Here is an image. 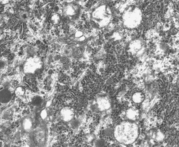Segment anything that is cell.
Masks as SVG:
<instances>
[{
    "mask_svg": "<svg viewBox=\"0 0 179 147\" xmlns=\"http://www.w3.org/2000/svg\"><path fill=\"white\" fill-rule=\"evenodd\" d=\"M140 112L139 110L134 107L128 108L126 111V116L131 121H135L139 118Z\"/></svg>",
    "mask_w": 179,
    "mask_h": 147,
    "instance_id": "cell-9",
    "label": "cell"
},
{
    "mask_svg": "<svg viewBox=\"0 0 179 147\" xmlns=\"http://www.w3.org/2000/svg\"><path fill=\"white\" fill-rule=\"evenodd\" d=\"M71 125L72 126L74 127V128H76L79 126V122L77 120V119H73L71 121Z\"/></svg>",
    "mask_w": 179,
    "mask_h": 147,
    "instance_id": "cell-21",
    "label": "cell"
},
{
    "mask_svg": "<svg viewBox=\"0 0 179 147\" xmlns=\"http://www.w3.org/2000/svg\"><path fill=\"white\" fill-rule=\"evenodd\" d=\"M12 95L11 91L7 89L0 91V102L2 104H7L11 100Z\"/></svg>",
    "mask_w": 179,
    "mask_h": 147,
    "instance_id": "cell-8",
    "label": "cell"
},
{
    "mask_svg": "<svg viewBox=\"0 0 179 147\" xmlns=\"http://www.w3.org/2000/svg\"><path fill=\"white\" fill-rule=\"evenodd\" d=\"M62 18L61 15L57 13H54L50 17V21L53 25H58L61 23Z\"/></svg>",
    "mask_w": 179,
    "mask_h": 147,
    "instance_id": "cell-15",
    "label": "cell"
},
{
    "mask_svg": "<svg viewBox=\"0 0 179 147\" xmlns=\"http://www.w3.org/2000/svg\"><path fill=\"white\" fill-rule=\"evenodd\" d=\"M60 62L62 63L63 64H65L68 63V57L65 55L62 56L60 57Z\"/></svg>",
    "mask_w": 179,
    "mask_h": 147,
    "instance_id": "cell-19",
    "label": "cell"
},
{
    "mask_svg": "<svg viewBox=\"0 0 179 147\" xmlns=\"http://www.w3.org/2000/svg\"><path fill=\"white\" fill-rule=\"evenodd\" d=\"M83 35V32H82L81 31H79V30L76 31L74 34L75 37L77 38H79L80 37H81Z\"/></svg>",
    "mask_w": 179,
    "mask_h": 147,
    "instance_id": "cell-26",
    "label": "cell"
},
{
    "mask_svg": "<svg viewBox=\"0 0 179 147\" xmlns=\"http://www.w3.org/2000/svg\"><path fill=\"white\" fill-rule=\"evenodd\" d=\"M33 121L30 117L27 116L23 118L22 121V127L24 131H30L33 127Z\"/></svg>",
    "mask_w": 179,
    "mask_h": 147,
    "instance_id": "cell-12",
    "label": "cell"
},
{
    "mask_svg": "<svg viewBox=\"0 0 179 147\" xmlns=\"http://www.w3.org/2000/svg\"><path fill=\"white\" fill-rule=\"evenodd\" d=\"M53 70H52L51 69H50L48 70V74H49V75H51L53 74Z\"/></svg>",
    "mask_w": 179,
    "mask_h": 147,
    "instance_id": "cell-30",
    "label": "cell"
},
{
    "mask_svg": "<svg viewBox=\"0 0 179 147\" xmlns=\"http://www.w3.org/2000/svg\"><path fill=\"white\" fill-rule=\"evenodd\" d=\"M145 96L142 92H136L134 93L132 97V101L136 104H140L144 101Z\"/></svg>",
    "mask_w": 179,
    "mask_h": 147,
    "instance_id": "cell-13",
    "label": "cell"
},
{
    "mask_svg": "<svg viewBox=\"0 0 179 147\" xmlns=\"http://www.w3.org/2000/svg\"><path fill=\"white\" fill-rule=\"evenodd\" d=\"M105 145V141L103 140H100L97 141L96 143V146H104Z\"/></svg>",
    "mask_w": 179,
    "mask_h": 147,
    "instance_id": "cell-23",
    "label": "cell"
},
{
    "mask_svg": "<svg viewBox=\"0 0 179 147\" xmlns=\"http://www.w3.org/2000/svg\"><path fill=\"white\" fill-rule=\"evenodd\" d=\"M123 26L128 29H133L139 27L142 22L143 15L141 10L135 5L128 6L122 15Z\"/></svg>",
    "mask_w": 179,
    "mask_h": 147,
    "instance_id": "cell-3",
    "label": "cell"
},
{
    "mask_svg": "<svg viewBox=\"0 0 179 147\" xmlns=\"http://www.w3.org/2000/svg\"><path fill=\"white\" fill-rule=\"evenodd\" d=\"M113 18V11L110 5L106 3H102L92 11L91 23L96 29H102L109 26Z\"/></svg>",
    "mask_w": 179,
    "mask_h": 147,
    "instance_id": "cell-2",
    "label": "cell"
},
{
    "mask_svg": "<svg viewBox=\"0 0 179 147\" xmlns=\"http://www.w3.org/2000/svg\"><path fill=\"white\" fill-rule=\"evenodd\" d=\"M84 50L82 47H78L74 50L72 52L73 55L76 58L81 57L83 53Z\"/></svg>",
    "mask_w": 179,
    "mask_h": 147,
    "instance_id": "cell-16",
    "label": "cell"
},
{
    "mask_svg": "<svg viewBox=\"0 0 179 147\" xmlns=\"http://www.w3.org/2000/svg\"><path fill=\"white\" fill-rule=\"evenodd\" d=\"M12 0H0V6H5L10 3Z\"/></svg>",
    "mask_w": 179,
    "mask_h": 147,
    "instance_id": "cell-25",
    "label": "cell"
},
{
    "mask_svg": "<svg viewBox=\"0 0 179 147\" xmlns=\"http://www.w3.org/2000/svg\"><path fill=\"white\" fill-rule=\"evenodd\" d=\"M60 57H61V56H60L59 54H55L52 56V60L54 61H57L60 60Z\"/></svg>",
    "mask_w": 179,
    "mask_h": 147,
    "instance_id": "cell-24",
    "label": "cell"
},
{
    "mask_svg": "<svg viewBox=\"0 0 179 147\" xmlns=\"http://www.w3.org/2000/svg\"><path fill=\"white\" fill-rule=\"evenodd\" d=\"M65 13L70 17H77L80 13V7L77 4H70L67 7Z\"/></svg>",
    "mask_w": 179,
    "mask_h": 147,
    "instance_id": "cell-7",
    "label": "cell"
},
{
    "mask_svg": "<svg viewBox=\"0 0 179 147\" xmlns=\"http://www.w3.org/2000/svg\"><path fill=\"white\" fill-rule=\"evenodd\" d=\"M41 42L40 40H39V39H37L36 41H35V43H36L37 45H39V44H41Z\"/></svg>",
    "mask_w": 179,
    "mask_h": 147,
    "instance_id": "cell-28",
    "label": "cell"
},
{
    "mask_svg": "<svg viewBox=\"0 0 179 147\" xmlns=\"http://www.w3.org/2000/svg\"><path fill=\"white\" fill-rule=\"evenodd\" d=\"M98 105L99 108L101 110H105L110 108V103L107 98H101L98 101Z\"/></svg>",
    "mask_w": 179,
    "mask_h": 147,
    "instance_id": "cell-14",
    "label": "cell"
},
{
    "mask_svg": "<svg viewBox=\"0 0 179 147\" xmlns=\"http://www.w3.org/2000/svg\"><path fill=\"white\" fill-rule=\"evenodd\" d=\"M59 9V8H58V7H55L54 8V11H55V13H57V12L58 11Z\"/></svg>",
    "mask_w": 179,
    "mask_h": 147,
    "instance_id": "cell-29",
    "label": "cell"
},
{
    "mask_svg": "<svg viewBox=\"0 0 179 147\" xmlns=\"http://www.w3.org/2000/svg\"><path fill=\"white\" fill-rule=\"evenodd\" d=\"M25 93V89L24 87H19L16 88L15 91V94L16 96H23Z\"/></svg>",
    "mask_w": 179,
    "mask_h": 147,
    "instance_id": "cell-18",
    "label": "cell"
},
{
    "mask_svg": "<svg viewBox=\"0 0 179 147\" xmlns=\"http://www.w3.org/2000/svg\"><path fill=\"white\" fill-rule=\"evenodd\" d=\"M42 103H43V99L41 97L35 96L32 99V104L36 107H39V106H41Z\"/></svg>",
    "mask_w": 179,
    "mask_h": 147,
    "instance_id": "cell-17",
    "label": "cell"
},
{
    "mask_svg": "<svg viewBox=\"0 0 179 147\" xmlns=\"http://www.w3.org/2000/svg\"><path fill=\"white\" fill-rule=\"evenodd\" d=\"M138 126L133 121H123L117 124L113 131L115 139L119 143L128 145L133 144L139 135Z\"/></svg>",
    "mask_w": 179,
    "mask_h": 147,
    "instance_id": "cell-1",
    "label": "cell"
},
{
    "mask_svg": "<svg viewBox=\"0 0 179 147\" xmlns=\"http://www.w3.org/2000/svg\"><path fill=\"white\" fill-rule=\"evenodd\" d=\"M33 136L36 144H42L45 141V133L42 128L37 129Z\"/></svg>",
    "mask_w": 179,
    "mask_h": 147,
    "instance_id": "cell-10",
    "label": "cell"
},
{
    "mask_svg": "<svg viewBox=\"0 0 179 147\" xmlns=\"http://www.w3.org/2000/svg\"><path fill=\"white\" fill-rule=\"evenodd\" d=\"M69 65L68 64H63V69H64L65 70H68L69 69Z\"/></svg>",
    "mask_w": 179,
    "mask_h": 147,
    "instance_id": "cell-27",
    "label": "cell"
},
{
    "mask_svg": "<svg viewBox=\"0 0 179 147\" xmlns=\"http://www.w3.org/2000/svg\"><path fill=\"white\" fill-rule=\"evenodd\" d=\"M146 45L142 39L136 38L128 43L127 51L131 56L135 57L141 56L145 51Z\"/></svg>",
    "mask_w": 179,
    "mask_h": 147,
    "instance_id": "cell-4",
    "label": "cell"
},
{
    "mask_svg": "<svg viewBox=\"0 0 179 147\" xmlns=\"http://www.w3.org/2000/svg\"><path fill=\"white\" fill-rule=\"evenodd\" d=\"M40 117L42 119H45L47 117V110L46 109H43L41 111L40 114Z\"/></svg>",
    "mask_w": 179,
    "mask_h": 147,
    "instance_id": "cell-20",
    "label": "cell"
},
{
    "mask_svg": "<svg viewBox=\"0 0 179 147\" xmlns=\"http://www.w3.org/2000/svg\"><path fill=\"white\" fill-rule=\"evenodd\" d=\"M60 115L63 121L69 122L74 119L75 113L74 109L70 107H65L60 110Z\"/></svg>",
    "mask_w": 179,
    "mask_h": 147,
    "instance_id": "cell-6",
    "label": "cell"
},
{
    "mask_svg": "<svg viewBox=\"0 0 179 147\" xmlns=\"http://www.w3.org/2000/svg\"><path fill=\"white\" fill-rule=\"evenodd\" d=\"M113 134V131L111 128H107L104 131V134L107 136H109Z\"/></svg>",
    "mask_w": 179,
    "mask_h": 147,
    "instance_id": "cell-22",
    "label": "cell"
},
{
    "mask_svg": "<svg viewBox=\"0 0 179 147\" xmlns=\"http://www.w3.org/2000/svg\"><path fill=\"white\" fill-rule=\"evenodd\" d=\"M43 62L38 56L31 57L27 60L24 65V71L27 74H34L36 71L41 69Z\"/></svg>",
    "mask_w": 179,
    "mask_h": 147,
    "instance_id": "cell-5",
    "label": "cell"
},
{
    "mask_svg": "<svg viewBox=\"0 0 179 147\" xmlns=\"http://www.w3.org/2000/svg\"><path fill=\"white\" fill-rule=\"evenodd\" d=\"M148 133L149 136L156 141H162L165 138L164 135L160 130H152Z\"/></svg>",
    "mask_w": 179,
    "mask_h": 147,
    "instance_id": "cell-11",
    "label": "cell"
}]
</instances>
